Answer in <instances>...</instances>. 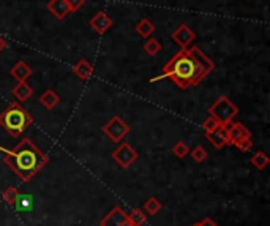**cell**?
Here are the masks:
<instances>
[{
	"label": "cell",
	"mask_w": 270,
	"mask_h": 226,
	"mask_svg": "<svg viewBox=\"0 0 270 226\" xmlns=\"http://www.w3.org/2000/svg\"><path fill=\"white\" fill-rule=\"evenodd\" d=\"M215 68L214 60L207 57L198 46H188L179 51L169 62L163 67V74L153 78L152 82L161 78H171L182 89H186L199 82L212 73Z\"/></svg>",
	"instance_id": "obj_1"
},
{
	"label": "cell",
	"mask_w": 270,
	"mask_h": 226,
	"mask_svg": "<svg viewBox=\"0 0 270 226\" xmlns=\"http://www.w3.org/2000/svg\"><path fill=\"white\" fill-rule=\"evenodd\" d=\"M7 161L23 179H30L46 163V157L29 139H24L16 149L8 152Z\"/></svg>",
	"instance_id": "obj_2"
},
{
	"label": "cell",
	"mask_w": 270,
	"mask_h": 226,
	"mask_svg": "<svg viewBox=\"0 0 270 226\" xmlns=\"http://www.w3.org/2000/svg\"><path fill=\"white\" fill-rule=\"evenodd\" d=\"M30 123H32V117L27 114V111L23 106L17 105V103H13L5 112L0 114V125L5 130H8L13 136L21 135Z\"/></svg>",
	"instance_id": "obj_3"
},
{
	"label": "cell",
	"mask_w": 270,
	"mask_h": 226,
	"mask_svg": "<svg viewBox=\"0 0 270 226\" xmlns=\"http://www.w3.org/2000/svg\"><path fill=\"white\" fill-rule=\"evenodd\" d=\"M210 114L220 123H227L237 114V108L226 97H220L210 106Z\"/></svg>",
	"instance_id": "obj_4"
},
{
	"label": "cell",
	"mask_w": 270,
	"mask_h": 226,
	"mask_svg": "<svg viewBox=\"0 0 270 226\" xmlns=\"http://www.w3.org/2000/svg\"><path fill=\"white\" fill-rule=\"evenodd\" d=\"M171 38L176 41V43L182 48V49H185V48H188L193 41H195V38H196V33L186 26V24H179V27L172 32V35H171Z\"/></svg>",
	"instance_id": "obj_5"
},
{
	"label": "cell",
	"mask_w": 270,
	"mask_h": 226,
	"mask_svg": "<svg viewBox=\"0 0 270 226\" xmlns=\"http://www.w3.org/2000/svg\"><path fill=\"white\" fill-rule=\"evenodd\" d=\"M103 131H105L112 141H119V139H122L123 136L127 135L128 127H127V123L123 122L122 119L114 117V119H111V122L108 123V125L103 128Z\"/></svg>",
	"instance_id": "obj_6"
},
{
	"label": "cell",
	"mask_w": 270,
	"mask_h": 226,
	"mask_svg": "<svg viewBox=\"0 0 270 226\" xmlns=\"http://www.w3.org/2000/svg\"><path fill=\"white\" fill-rule=\"evenodd\" d=\"M90 27L98 33V35H105L111 27H112V19L105 13V11H98L92 19H90Z\"/></svg>",
	"instance_id": "obj_7"
},
{
	"label": "cell",
	"mask_w": 270,
	"mask_h": 226,
	"mask_svg": "<svg viewBox=\"0 0 270 226\" xmlns=\"http://www.w3.org/2000/svg\"><path fill=\"white\" fill-rule=\"evenodd\" d=\"M112 157L120 164V166L127 168V166H130V164L138 158V154L128 146V144H122V146L112 154Z\"/></svg>",
	"instance_id": "obj_8"
},
{
	"label": "cell",
	"mask_w": 270,
	"mask_h": 226,
	"mask_svg": "<svg viewBox=\"0 0 270 226\" xmlns=\"http://www.w3.org/2000/svg\"><path fill=\"white\" fill-rule=\"evenodd\" d=\"M46 8L55 19H64L71 13L70 8H68L67 0H49Z\"/></svg>",
	"instance_id": "obj_9"
},
{
	"label": "cell",
	"mask_w": 270,
	"mask_h": 226,
	"mask_svg": "<svg viewBox=\"0 0 270 226\" xmlns=\"http://www.w3.org/2000/svg\"><path fill=\"white\" fill-rule=\"evenodd\" d=\"M10 74L17 81V82H26L32 76V68L26 64L24 60H19L17 64H14L10 70Z\"/></svg>",
	"instance_id": "obj_10"
},
{
	"label": "cell",
	"mask_w": 270,
	"mask_h": 226,
	"mask_svg": "<svg viewBox=\"0 0 270 226\" xmlns=\"http://www.w3.org/2000/svg\"><path fill=\"white\" fill-rule=\"evenodd\" d=\"M73 71H74V74H76L79 79L86 81V79H89V78L92 76V73H93V65L90 64L89 60L81 59L79 62H76V65H74Z\"/></svg>",
	"instance_id": "obj_11"
},
{
	"label": "cell",
	"mask_w": 270,
	"mask_h": 226,
	"mask_svg": "<svg viewBox=\"0 0 270 226\" xmlns=\"http://www.w3.org/2000/svg\"><path fill=\"white\" fill-rule=\"evenodd\" d=\"M226 133H227V141H231V142L250 138V131H248L243 125H240V123H234V125H231L226 130Z\"/></svg>",
	"instance_id": "obj_12"
},
{
	"label": "cell",
	"mask_w": 270,
	"mask_h": 226,
	"mask_svg": "<svg viewBox=\"0 0 270 226\" xmlns=\"http://www.w3.org/2000/svg\"><path fill=\"white\" fill-rule=\"evenodd\" d=\"M136 32L142 38H149L155 32V26H153V23H152L150 19L144 17V19H141L139 23L136 24Z\"/></svg>",
	"instance_id": "obj_13"
},
{
	"label": "cell",
	"mask_w": 270,
	"mask_h": 226,
	"mask_svg": "<svg viewBox=\"0 0 270 226\" xmlns=\"http://www.w3.org/2000/svg\"><path fill=\"white\" fill-rule=\"evenodd\" d=\"M207 138H209L217 147H221V146H224V144L227 142V133L221 127H218L214 131H209V133H207Z\"/></svg>",
	"instance_id": "obj_14"
},
{
	"label": "cell",
	"mask_w": 270,
	"mask_h": 226,
	"mask_svg": "<svg viewBox=\"0 0 270 226\" xmlns=\"http://www.w3.org/2000/svg\"><path fill=\"white\" fill-rule=\"evenodd\" d=\"M32 93H33L32 87H30L29 84H26V82H17V84L13 87V95H14L17 100H21V101L27 100Z\"/></svg>",
	"instance_id": "obj_15"
},
{
	"label": "cell",
	"mask_w": 270,
	"mask_h": 226,
	"mask_svg": "<svg viewBox=\"0 0 270 226\" xmlns=\"http://www.w3.org/2000/svg\"><path fill=\"white\" fill-rule=\"evenodd\" d=\"M60 101V98H59V95L55 93V92H52L51 89L49 90H46L43 95L40 97V103L43 105L45 108H48V109H51V108H54L57 103Z\"/></svg>",
	"instance_id": "obj_16"
},
{
	"label": "cell",
	"mask_w": 270,
	"mask_h": 226,
	"mask_svg": "<svg viewBox=\"0 0 270 226\" xmlns=\"http://www.w3.org/2000/svg\"><path fill=\"white\" fill-rule=\"evenodd\" d=\"M163 49V46H161V43L157 40V38H149L147 41L144 43V51L147 52L149 55H157L160 51Z\"/></svg>",
	"instance_id": "obj_17"
},
{
	"label": "cell",
	"mask_w": 270,
	"mask_h": 226,
	"mask_svg": "<svg viewBox=\"0 0 270 226\" xmlns=\"http://www.w3.org/2000/svg\"><path fill=\"white\" fill-rule=\"evenodd\" d=\"M17 209L19 211H24V212H29L33 209V198L29 196V195H24V196H19L17 198Z\"/></svg>",
	"instance_id": "obj_18"
},
{
	"label": "cell",
	"mask_w": 270,
	"mask_h": 226,
	"mask_svg": "<svg viewBox=\"0 0 270 226\" xmlns=\"http://www.w3.org/2000/svg\"><path fill=\"white\" fill-rule=\"evenodd\" d=\"M252 161H253L255 166H258V168H264L265 164L268 163V158H267L262 152H258V154L252 158Z\"/></svg>",
	"instance_id": "obj_19"
},
{
	"label": "cell",
	"mask_w": 270,
	"mask_h": 226,
	"mask_svg": "<svg viewBox=\"0 0 270 226\" xmlns=\"http://www.w3.org/2000/svg\"><path fill=\"white\" fill-rule=\"evenodd\" d=\"M218 127H221V123H220L217 119H214V117H210L209 120H207V122L204 123V128H205L207 131H214V130H217Z\"/></svg>",
	"instance_id": "obj_20"
},
{
	"label": "cell",
	"mask_w": 270,
	"mask_h": 226,
	"mask_svg": "<svg viewBox=\"0 0 270 226\" xmlns=\"http://www.w3.org/2000/svg\"><path fill=\"white\" fill-rule=\"evenodd\" d=\"M174 154L177 157H185L186 154H188V147H186L185 144L179 142V144H176V146H174Z\"/></svg>",
	"instance_id": "obj_21"
},
{
	"label": "cell",
	"mask_w": 270,
	"mask_h": 226,
	"mask_svg": "<svg viewBox=\"0 0 270 226\" xmlns=\"http://www.w3.org/2000/svg\"><path fill=\"white\" fill-rule=\"evenodd\" d=\"M84 2L86 0H67L70 11H78L82 5H84Z\"/></svg>",
	"instance_id": "obj_22"
},
{
	"label": "cell",
	"mask_w": 270,
	"mask_h": 226,
	"mask_svg": "<svg viewBox=\"0 0 270 226\" xmlns=\"http://www.w3.org/2000/svg\"><path fill=\"white\" fill-rule=\"evenodd\" d=\"M191 155H193V158H195L196 161H202V160L207 157V152H205V150H204V149L199 146V147H196V149L191 152Z\"/></svg>",
	"instance_id": "obj_23"
},
{
	"label": "cell",
	"mask_w": 270,
	"mask_h": 226,
	"mask_svg": "<svg viewBox=\"0 0 270 226\" xmlns=\"http://www.w3.org/2000/svg\"><path fill=\"white\" fill-rule=\"evenodd\" d=\"M234 144H236V146H237L240 150H248V149L252 147V141L248 139V138H245V139H240V141H236Z\"/></svg>",
	"instance_id": "obj_24"
},
{
	"label": "cell",
	"mask_w": 270,
	"mask_h": 226,
	"mask_svg": "<svg viewBox=\"0 0 270 226\" xmlns=\"http://www.w3.org/2000/svg\"><path fill=\"white\" fill-rule=\"evenodd\" d=\"M5 48H7V40L2 35H0V52H2Z\"/></svg>",
	"instance_id": "obj_25"
}]
</instances>
